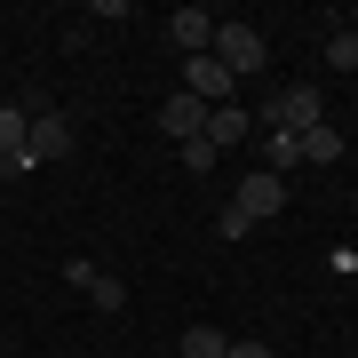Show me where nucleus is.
Returning <instances> with one entry per match:
<instances>
[{
    "mask_svg": "<svg viewBox=\"0 0 358 358\" xmlns=\"http://www.w3.org/2000/svg\"><path fill=\"white\" fill-rule=\"evenodd\" d=\"M207 56H215L231 80H247V72H263V64H271V40H263L255 24H215V48H207Z\"/></svg>",
    "mask_w": 358,
    "mask_h": 358,
    "instance_id": "obj_1",
    "label": "nucleus"
},
{
    "mask_svg": "<svg viewBox=\"0 0 358 358\" xmlns=\"http://www.w3.org/2000/svg\"><path fill=\"white\" fill-rule=\"evenodd\" d=\"M327 120V103H319V88H279L263 103V128H279V136H310Z\"/></svg>",
    "mask_w": 358,
    "mask_h": 358,
    "instance_id": "obj_2",
    "label": "nucleus"
},
{
    "mask_svg": "<svg viewBox=\"0 0 358 358\" xmlns=\"http://www.w3.org/2000/svg\"><path fill=\"white\" fill-rule=\"evenodd\" d=\"M231 88H239V80H231L215 56H183V96H199L207 112H215V103H231Z\"/></svg>",
    "mask_w": 358,
    "mask_h": 358,
    "instance_id": "obj_3",
    "label": "nucleus"
},
{
    "mask_svg": "<svg viewBox=\"0 0 358 358\" xmlns=\"http://www.w3.org/2000/svg\"><path fill=\"white\" fill-rule=\"evenodd\" d=\"M64 279H72L80 294H88L96 310H128V287H120V279H103V271H96L88 255H72V263H64Z\"/></svg>",
    "mask_w": 358,
    "mask_h": 358,
    "instance_id": "obj_4",
    "label": "nucleus"
},
{
    "mask_svg": "<svg viewBox=\"0 0 358 358\" xmlns=\"http://www.w3.org/2000/svg\"><path fill=\"white\" fill-rule=\"evenodd\" d=\"M231 207H239L247 223H263V215H279V207H287V183H279V176H263V167H255V176L239 183V199H231Z\"/></svg>",
    "mask_w": 358,
    "mask_h": 358,
    "instance_id": "obj_5",
    "label": "nucleus"
},
{
    "mask_svg": "<svg viewBox=\"0 0 358 358\" xmlns=\"http://www.w3.org/2000/svg\"><path fill=\"white\" fill-rule=\"evenodd\" d=\"M167 40H176L183 56H207V48H215V16H207V8H176V16H167Z\"/></svg>",
    "mask_w": 358,
    "mask_h": 358,
    "instance_id": "obj_6",
    "label": "nucleus"
},
{
    "mask_svg": "<svg viewBox=\"0 0 358 358\" xmlns=\"http://www.w3.org/2000/svg\"><path fill=\"white\" fill-rule=\"evenodd\" d=\"M159 128H167V136H176V143H192V136H207V103L176 88V96H167V103H159Z\"/></svg>",
    "mask_w": 358,
    "mask_h": 358,
    "instance_id": "obj_7",
    "label": "nucleus"
},
{
    "mask_svg": "<svg viewBox=\"0 0 358 358\" xmlns=\"http://www.w3.org/2000/svg\"><path fill=\"white\" fill-rule=\"evenodd\" d=\"M24 152H32V167H40V159H64V152H72V128H64V112H32V136H24Z\"/></svg>",
    "mask_w": 358,
    "mask_h": 358,
    "instance_id": "obj_8",
    "label": "nucleus"
},
{
    "mask_svg": "<svg viewBox=\"0 0 358 358\" xmlns=\"http://www.w3.org/2000/svg\"><path fill=\"white\" fill-rule=\"evenodd\" d=\"M294 152H303L310 167H327V159H343V128H334V120H319V128H310V136H294Z\"/></svg>",
    "mask_w": 358,
    "mask_h": 358,
    "instance_id": "obj_9",
    "label": "nucleus"
},
{
    "mask_svg": "<svg viewBox=\"0 0 358 358\" xmlns=\"http://www.w3.org/2000/svg\"><path fill=\"white\" fill-rule=\"evenodd\" d=\"M207 143H215V152L223 143H247V112L239 103H215V112H207Z\"/></svg>",
    "mask_w": 358,
    "mask_h": 358,
    "instance_id": "obj_10",
    "label": "nucleus"
},
{
    "mask_svg": "<svg viewBox=\"0 0 358 358\" xmlns=\"http://www.w3.org/2000/svg\"><path fill=\"white\" fill-rule=\"evenodd\" d=\"M24 136H32V112H24V103H0V159L24 152Z\"/></svg>",
    "mask_w": 358,
    "mask_h": 358,
    "instance_id": "obj_11",
    "label": "nucleus"
},
{
    "mask_svg": "<svg viewBox=\"0 0 358 358\" xmlns=\"http://www.w3.org/2000/svg\"><path fill=\"white\" fill-rule=\"evenodd\" d=\"M231 350V334H215V327H192L183 334V358H223Z\"/></svg>",
    "mask_w": 358,
    "mask_h": 358,
    "instance_id": "obj_12",
    "label": "nucleus"
},
{
    "mask_svg": "<svg viewBox=\"0 0 358 358\" xmlns=\"http://www.w3.org/2000/svg\"><path fill=\"white\" fill-rule=\"evenodd\" d=\"M327 64H334V72H358V32H334V40H327Z\"/></svg>",
    "mask_w": 358,
    "mask_h": 358,
    "instance_id": "obj_13",
    "label": "nucleus"
},
{
    "mask_svg": "<svg viewBox=\"0 0 358 358\" xmlns=\"http://www.w3.org/2000/svg\"><path fill=\"white\" fill-rule=\"evenodd\" d=\"M223 152H215V143H207V136H192V143H183V167H192V176H207V167H215Z\"/></svg>",
    "mask_w": 358,
    "mask_h": 358,
    "instance_id": "obj_14",
    "label": "nucleus"
},
{
    "mask_svg": "<svg viewBox=\"0 0 358 358\" xmlns=\"http://www.w3.org/2000/svg\"><path fill=\"white\" fill-rule=\"evenodd\" d=\"M223 358H271V350H263V343H231Z\"/></svg>",
    "mask_w": 358,
    "mask_h": 358,
    "instance_id": "obj_15",
    "label": "nucleus"
}]
</instances>
